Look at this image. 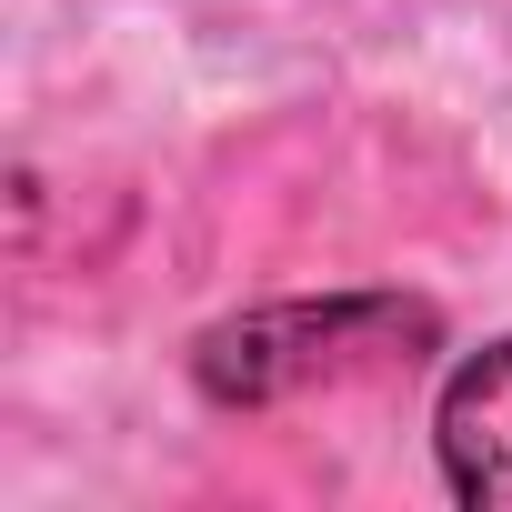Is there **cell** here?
Segmentation results:
<instances>
[{
	"instance_id": "1",
	"label": "cell",
	"mask_w": 512,
	"mask_h": 512,
	"mask_svg": "<svg viewBox=\"0 0 512 512\" xmlns=\"http://www.w3.org/2000/svg\"><path fill=\"white\" fill-rule=\"evenodd\" d=\"M432 342V312L422 302H392V292H342V302H272V312H241V322H211L191 342V382L221 402V412H262V402H292L312 382H352L372 362H412Z\"/></svg>"
},
{
	"instance_id": "2",
	"label": "cell",
	"mask_w": 512,
	"mask_h": 512,
	"mask_svg": "<svg viewBox=\"0 0 512 512\" xmlns=\"http://www.w3.org/2000/svg\"><path fill=\"white\" fill-rule=\"evenodd\" d=\"M432 452H442L452 502L512 512V332L452 362V382L432 402Z\"/></svg>"
}]
</instances>
